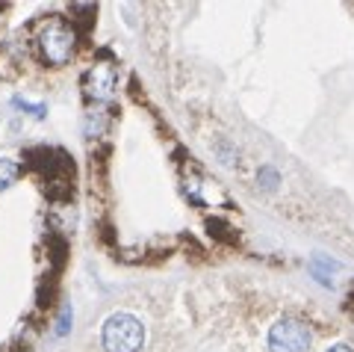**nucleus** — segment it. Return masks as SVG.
Returning <instances> with one entry per match:
<instances>
[{"label":"nucleus","mask_w":354,"mask_h":352,"mask_svg":"<svg viewBox=\"0 0 354 352\" xmlns=\"http://www.w3.org/2000/svg\"><path fill=\"white\" fill-rule=\"evenodd\" d=\"M36 48L48 65H65L71 62L77 51V30L59 15H48L36 27Z\"/></svg>","instance_id":"1"},{"label":"nucleus","mask_w":354,"mask_h":352,"mask_svg":"<svg viewBox=\"0 0 354 352\" xmlns=\"http://www.w3.org/2000/svg\"><path fill=\"white\" fill-rule=\"evenodd\" d=\"M145 344V326L133 314H113L104 323V349L106 352H139Z\"/></svg>","instance_id":"2"},{"label":"nucleus","mask_w":354,"mask_h":352,"mask_svg":"<svg viewBox=\"0 0 354 352\" xmlns=\"http://www.w3.org/2000/svg\"><path fill=\"white\" fill-rule=\"evenodd\" d=\"M313 344V332L298 317H283L269 328V349L272 352H307Z\"/></svg>","instance_id":"3"},{"label":"nucleus","mask_w":354,"mask_h":352,"mask_svg":"<svg viewBox=\"0 0 354 352\" xmlns=\"http://www.w3.org/2000/svg\"><path fill=\"white\" fill-rule=\"evenodd\" d=\"M115 83H118V74H115V65H109V62L92 65V69L86 71V77H83L86 95L95 98V101H106V98L113 95Z\"/></svg>","instance_id":"4"},{"label":"nucleus","mask_w":354,"mask_h":352,"mask_svg":"<svg viewBox=\"0 0 354 352\" xmlns=\"http://www.w3.org/2000/svg\"><path fill=\"white\" fill-rule=\"evenodd\" d=\"M15 178H18V163L9 160V157H0V190L12 186Z\"/></svg>","instance_id":"5"},{"label":"nucleus","mask_w":354,"mask_h":352,"mask_svg":"<svg viewBox=\"0 0 354 352\" xmlns=\"http://www.w3.org/2000/svg\"><path fill=\"white\" fill-rule=\"evenodd\" d=\"M68 317H71V311H68V308H65V311H62V317H59V326H57V335H65V332H68Z\"/></svg>","instance_id":"6"},{"label":"nucleus","mask_w":354,"mask_h":352,"mask_svg":"<svg viewBox=\"0 0 354 352\" xmlns=\"http://www.w3.org/2000/svg\"><path fill=\"white\" fill-rule=\"evenodd\" d=\"M328 352H354L351 346H346V344H337V346H330Z\"/></svg>","instance_id":"7"}]
</instances>
